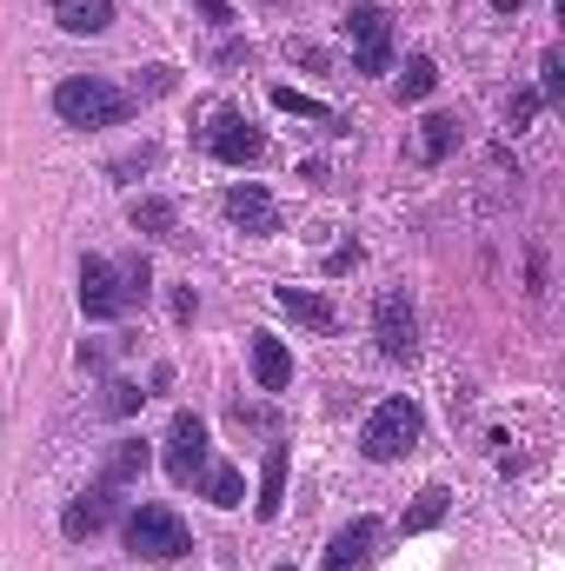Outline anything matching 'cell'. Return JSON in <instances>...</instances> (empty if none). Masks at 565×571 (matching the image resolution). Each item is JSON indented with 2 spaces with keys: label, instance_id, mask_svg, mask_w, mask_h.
I'll return each instance as SVG.
<instances>
[{
  "label": "cell",
  "instance_id": "1",
  "mask_svg": "<svg viewBox=\"0 0 565 571\" xmlns=\"http://www.w3.org/2000/svg\"><path fill=\"white\" fill-rule=\"evenodd\" d=\"M54 114H60V127L94 133V127H120L133 114V94H120L114 80H101V73H67L54 87Z\"/></svg>",
  "mask_w": 565,
  "mask_h": 571
},
{
  "label": "cell",
  "instance_id": "2",
  "mask_svg": "<svg viewBox=\"0 0 565 571\" xmlns=\"http://www.w3.org/2000/svg\"><path fill=\"white\" fill-rule=\"evenodd\" d=\"M420 439H426V413H420V405L413 398H379L366 432H360V452L373 465H392V459H407Z\"/></svg>",
  "mask_w": 565,
  "mask_h": 571
},
{
  "label": "cell",
  "instance_id": "3",
  "mask_svg": "<svg viewBox=\"0 0 565 571\" xmlns=\"http://www.w3.org/2000/svg\"><path fill=\"white\" fill-rule=\"evenodd\" d=\"M127 551L146 558V564H174V558L193 551V532H187V519L174 505H140L127 519Z\"/></svg>",
  "mask_w": 565,
  "mask_h": 571
},
{
  "label": "cell",
  "instance_id": "4",
  "mask_svg": "<svg viewBox=\"0 0 565 571\" xmlns=\"http://www.w3.org/2000/svg\"><path fill=\"white\" fill-rule=\"evenodd\" d=\"M373 340H379V353L392 359V366H407V359H420V312H413V299L407 293H379V306H373Z\"/></svg>",
  "mask_w": 565,
  "mask_h": 571
},
{
  "label": "cell",
  "instance_id": "5",
  "mask_svg": "<svg viewBox=\"0 0 565 571\" xmlns=\"http://www.w3.org/2000/svg\"><path fill=\"white\" fill-rule=\"evenodd\" d=\"M346 40H353L360 73H386L392 67V14L373 8V0H353L346 8Z\"/></svg>",
  "mask_w": 565,
  "mask_h": 571
},
{
  "label": "cell",
  "instance_id": "6",
  "mask_svg": "<svg viewBox=\"0 0 565 571\" xmlns=\"http://www.w3.org/2000/svg\"><path fill=\"white\" fill-rule=\"evenodd\" d=\"M207 459H213V445H207V419H200V413H174V426H167V452H160L167 478H174V485H193Z\"/></svg>",
  "mask_w": 565,
  "mask_h": 571
},
{
  "label": "cell",
  "instance_id": "7",
  "mask_svg": "<svg viewBox=\"0 0 565 571\" xmlns=\"http://www.w3.org/2000/svg\"><path fill=\"white\" fill-rule=\"evenodd\" d=\"M80 312H87V319H120V312H127L120 266H114V260H101V253L80 260Z\"/></svg>",
  "mask_w": 565,
  "mask_h": 571
},
{
  "label": "cell",
  "instance_id": "8",
  "mask_svg": "<svg viewBox=\"0 0 565 571\" xmlns=\"http://www.w3.org/2000/svg\"><path fill=\"white\" fill-rule=\"evenodd\" d=\"M114 525V485H87V492H73L67 499V512H60V532L73 538V545H87V538H101Z\"/></svg>",
  "mask_w": 565,
  "mask_h": 571
},
{
  "label": "cell",
  "instance_id": "9",
  "mask_svg": "<svg viewBox=\"0 0 565 571\" xmlns=\"http://www.w3.org/2000/svg\"><path fill=\"white\" fill-rule=\"evenodd\" d=\"M207 153L226 159V167H247V159L267 153V133H260L254 120H239V114H220V120L207 127Z\"/></svg>",
  "mask_w": 565,
  "mask_h": 571
},
{
  "label": "cell",
  "instance_id": "10",
  "mask_svg": "<svg viewBox=\"0 0 565 571\" xmlns=\"http://www.w3.org/2000/svg\"><path fill=\"white\" fill-rule=\"evenodd\" d=\"M226 219L239 226V233H254V239H267V233H280V206H273V193L260 187V180H247V187H226Z\"/></svg>",
  "mask_w": 565,
  "mask_h": 571
},
{
  "label": "cell",
  "instance_id": "11",
  "mask_svg": "<svg viewBox=\"0 0 565 571\" xmlns=\"http://www.w3.org/2000/svg\"><path fill=\"white\" fill-rule=\"evenodd\" d=\"M379 551V519H353L346 532H333L327 558H319V571H366Z\"/></svg>",
  "mask_w": 565,
  "mask_h": 571
},
{
  "label": "cell",
  "instance_id": "12",
  "mask_svg": "<svg viewBox=\"0 0 565 571\" xmlns=\"http://www.w3.org/2000/svg\"><path fill=\"white\" fill-rule=\"evenodd\" d=\"M254 379H260V392H286L293 385V353L273 333H254Z\"/></svg>",
  "mask_w": 565,
  "mask_h": 571
},
{
  "label": "cell",
  "instance_id": "13",
  "mask_svg": "<svg viewBox=\"0 0 565 571\" xmlns=\"http://www.w3.org/2000/svg\"><path fill=\"white\" fill-rule=\"evenodd\" d=\"M280 306L299 319V325H313V333H333L340 325V312H333V299L327 293H306V286H280Z\"/></svg>",
  "mask_w": 565,
  "mask_h": 571
},
{
  "label": "cell",
  "instance_id": "14",
  "mask_svg": "<svg viewBox=\"0 0 565 571\" xmlns=\"http://www.w3.org/2000/svg\"><path fill=\"white\" fill-rule=\"evenodd\" d=\"M54 21L67 34H107L114 27V0H54Z\"/></svg>",
  "mask_w": 565,
  "mask_h": 571
},
{
  "label": "cell",
  "instance_id": "15",
  "mask_svg": "<svg viewBox=\"0 0 565 571\" xmlns=\"http://www.w3.org/2000/svg\"><path fill=\"white\" fill-rule=\"evenodd\" d=\"M153 465V452H146V439H114V452H107V465H101V485H133L140 472Z\"/></svg>",
  "mask_w": 565,
  "mask_h": 571
},
{
  "label": "cell",
  "instance_id": "16",
  "mask_svg": "<svg viewBox=\"0 0 565 571\" xmlns=\"http://www.w3.org/2000/svg\"><path fill=\"white\" fill-rule=\"evenodd\" d=\"M193 485H200V492H207L213 505H226V512H233L239 499H247V478H239V465H226V459H207Z\"/></svg>",
  "mask_w": 565,
  "mask_h": 571
},
{
  "label": "cell",
  "instance_id": "17",
  "mask_svg": "<svg viewBox=\"0 0 565 571\" xmlns=\"http://www.w3.org/2000/svg\"><path fill=\"white\" fill-rule=\"evenodd\" d=\"M280 505H286V445H267V459H260V499H254V512H260V519H280Z\"/></svg>",
  "mask_w": 565,
  "mask_h": 571
},
{
  "label": "cell",
  "instance_id": "18",
  "mask_svg": "<svg viewBox=\"0 0 565 571\" xmlns=\"http://www.w3.org/2000/svg\"><path fill=\"white\" fill-rule=\"evenodd\" d=\"M273 107H280V114H299V120H319L327 133H346V120H340L327 100H313V94H299V87H273Z\"/></svg>",
  "mask_w": 565,
  "mask_h": 571
},
{
  "label": "cell",
  "instance_id": "19",
  "mask_svg": "<svg viewBox=\"0 0 565 571\" xmlns=\"http://www.w3.org/2000/svg\"><path fill=\"white\" fill-rule=\"evenodd\" d=\"M452 146H459V120H452V114H426V120H420V153H426V167L452 159Z\"/></svg>",
  "mask_w": 565,
  "mask_h": 571
},
{
  "label": "cell",
  "instance_id": "20",
  "mask_svg": "<svg viewBox=\"0 0 565 571\" xmlns=\"http://www.w3.org/2000/svg\"><path fill=\"white\" fill-rule=\"evenodd\" d=\"M127 219H133V233H174V226H180V206L160 200V193H140V200L127 206Z\"/></svg>",
  "mask_w": 565,
  "mask_h": 571
},
{
  "label": "cell",
  "instance_id": "21",
  "mask_svg": "<svg viewBox=\"0 0 565 571\" xmlns=\"http://www.w3.org/2000/svg\"><path fill=\"white\" fill-rule=\"evenodd\" d=\"M446 512H452V492H446V485H426V492L413 499V512L399 519V532H407V538H413V532H433Z\"/></svg>",
  "mask_w": 565,
  "mask_h": 571
},
{
  "label": "cell",
  "instance_id": "22",
  "mask_svg": "<svg viewBox=\"0 0 565 571\" xmlns=\"http://www.w3.org/2000/svg\"><path fill=\"white\" fill-rule=\"evenodd\" d=\"M433 87H439V67H433L426 53H413V60H407V73H399V100H426Z\"/></svg>",
  "mask_w": 565,
  "mask_h": 571
},
{
  "label": "cell",
  "instance_id": "23",
  "mask_svg": "<svg viewBox=\"0 0 565 571\" xmlns=\"http://www.w3.org/2000/svg\"><path fill=\"white\" fill-rule=\"evenodd\" d=\"M532 94H539L545 107H558V100H565V53H558V47H545V53H539V87H532Z\"/></svg>",
  "mask_w": 565,
  "mask_h": 571
},
{
  "label": "cell",
  "instance_id": "24",
  "mask_svg": "<svg viewBox=\"0 0 565 571\" xmlns=\"http://www.w3.org/2000/svg\"><path fill=\"white\" fill-rule=\"evenodd\" d=\"M114 266H120V286H127V306H140V299L153 293V266H146L140 253H133V260H114Z\"/></svg>",
  "mask_w": 565,
  "mask_h": 571
},
{
  "label": "cell",
  "instance_id": "25",
  "mask_svg": "<svg viewBox=\"0 0 565 571\" xmlns=\"http://www.w3.org/2000/svg\"><path fill=\"white\" fill-rule=\"evenodd\" d=\"M153 159H160V146H153V140H140L133 153H120V159H107V174H114V180H133V174H146V167H153Z\"/></svg>",
  "mask_w": 565,
  "mask_h": 571
},
{
  "label": "cell",
  "instance_id": "26",
  "mask_svg": "<svg viewBox=\"0 0 565 571\" xmlns=\"http://www.w3.org/2000/svg\"><path fill=\"white\" fill-rule=\"evenodd\" d=\"M539 107H545V100H539L532 87H519V94H506V127H513V133H526V127L539 120Z\"/></svg>",
  "mask_w": 565,
  "mask_h": 571
},
{
  "label": "cell",
  "instance_id": "27",
  "mask_svg": "<svg viewBox=\"0 0 565 571\" xmlns=\"http://www.w3.org/2000/svg\"><path fill=\"white\" fill-rule=\"evenodd\" d=\"M180 80H174V67H140V80H133V100H160V94H174Z\"/></svg>",
  "mask_w": 565,
  "mask_h": 571
},
{
  "label": "cell",
  "instance_id": "28",
  "mask_svg": "<svg viewBox=\"0 0 565 571\" xmlns=\"http://www.w3.org/2000/svg\"><path fill=\"white\" fill-rule=\"evenodd\" d=\"M140 405H146V392H140L133 379H114V385H107V413H114V419H133Z\"/></svg>",
  "mask_w": 565,
  "mask_h": 571
},
{
  "label": "cell",
  "instance_id": "29",
  "mask_svg": "<svg viewBox=\"0 0 565 571\" xmlns=\"http://www.w3.org/2000/svg\"><path fill=\"white\" fill-rule=\"evenodd\" d=\"M286 53H293L299 67H313V73H319V67H333V53H327V47H319V40H293Z\"/></svg>",
  "mask_w": 565,
  "mask_h": 571
},
{
  "label": "cell",
  "instance_id": "30",
  "mask_svg": "<svg viewBox=\"0 0 565 571\" xmlns=\"http://www.w3.org/2000/svg\"><path fill=\"white\" fill-rule=\"evenodd\" d=\"M193 8H200L213 27H233V8H226V0H193Z\"/></svg>",
  "mask_w": 565,
  "mask_h": 571
},
{
  "label": "cell",
  "instance_id": "31",
  "mask_svg": "<svg viewBox=\"0 0 565 571\" xmlns=\"http://www.w3.org/2000/svg\"><path fill=\"white\" fill-rule=\"evenodd\" d=\"M273 571H293V564H273Z\"/></svg>",
  "mask_w": 565,
  "mask_h": 571
}]
</instances>
